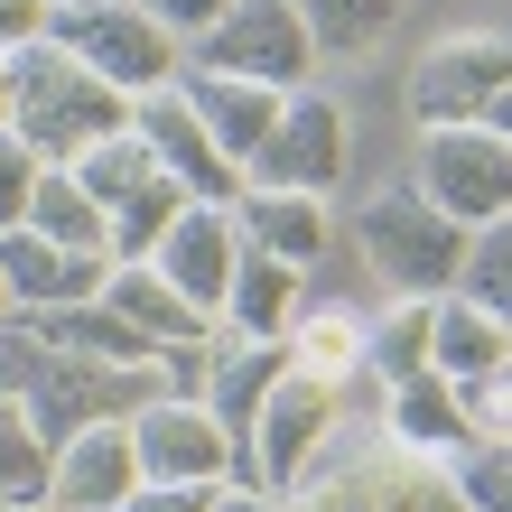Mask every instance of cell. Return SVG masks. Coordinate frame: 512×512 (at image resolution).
Instances as JSON below:
<instances>
[{"label": "cell", "instance_id": "cell-9", "mask_svg": "<svg viewBox=\"0 0 512 512\" xmlns=\"http://www.w3.org/2000/svg\"><path fill=\"white\" fill-rule=\"evenodd\" d=\"M512 94V38L494 28H447V38L410 66V122L447 131V122H485Z\"/></svg>", "mask_w": 512, "mask_h": 512}, {"label": "cell", "instance_id": "cell-30", "mask_svg": "<svg viewBox=\"0 0 512 512\" xmlns=\"http://www.w3.org/2000/svg\"><path fill=\"white\" fill-rule=\"evenodd\" d=\"M289 354H298L308 373H326V382L364 373V317H298V326H289Z\"/></svg>", "mask_w": 512, "mask_h": 512}, {"label": "cell", "instance_id": "cell-3", "mask_svg": "<svg viewBox=\"0 0 512 512\" xmlns=\"http://www.w3.org/2000/svg\"><path fill=\"white\" fill-rule=\"evenodd\" d=\"M10 131L38 149L47 168H75L94 140L131 131V94H122V84H103L84 56H66L56 38H28L10 56Z\"/></svg>", "mask_w": 512, "mask_h": 512}, {"label": "cell", "instance_id": "cell-15", "mask_svg": "<svg viewBox=\"0 0 512 512\" xmlns=\"http://www.w3.org/2000/svg\"><path fill=\"white\" fill-rule=\"evenodd\" d=\"M149 261H159V270H168V280H177V289L196 298L205 317H224V289H233V261H243V224H233V205H205V196H196L187 215L168 224V243L149 252Z\"/></svg>", "mask_w": 512, "mask_h": 512}, {"label": "cell", "instance_id": "cell-4", "mask_svg": "<svg viewBox=\"0 0 512 512\" xmlns=\"http://www.w3.org/2000/svg\"><path fill=\"white\" fill-rule=\"evenodd\" d=\"M47 38L66 56H84L103 84H122V94H159V84H177V66H187V38H177L149 0H56Z\"/></svg>", "mask_w": 512, "mask_h": 512}, {"label": "cell", "instance_id": "cell-24", "mask_svg": "<svg viewBox=\"0 0 512 512\" xmlns=\"http://www.w3.org/2000/svg\"><path fill=\"white\" fill-rule=\"evenodd\" d=\"M364 373L391 391L410 373H429V298H391V308L364 326Z\"/></svg>", "mask_w": 512, "mask_h": 512}, {"label": "cell", "instance_id": "cell-6", "mask_svg": "<svg viewBox=\"0 0 512 512\" xmlns=\"http://www.w3.org/2000/svg\"><path fill=\"white\" fill-rule=\"evenodd\" d=\"M345 429V382H326V373H308L289 354V373L270 382V401H261V419H252V447H243V485H270V494H289L298 475L317 466V447Z\"/></svg>", "mask_w": 512, "mask_h": 512}, {"label": "cell", "instance_id": "cell-26", "mask_svg": "<svg viewBox=\"0 0 512 512\" xmlns=\"http://www.w3.org/2000/svg\"><path fill=\"white\" fill-rule=\"evenodd\" d=\"M187 205H196V196H187V177H168V168H159L131 205H112V261H149V252L168 243V224L187 215Z\"/></svg>", "mask_w": 512, "mask_h": 512}, {"label": "cell", "instance_id": "cell-40", "mask_svg": "<svg viewBox=\"0 0 512 512\" xmlns=\"http://www.w3.org/2000/svg\"><path fill=\"white\" fill-rule=\"evenodd\" d=\"M10 317H19V298H10V280H0V326H10Z\"/></svg>", "mask_w": 512, "mask_h": 512}, {"label": "cell", "instance_id": "cell-34", "mask_svg": "<svg viewBox=\"0 0 512 512\" xmlns=\"http://www.w3.org/2000/svg\"><path fill=\"white\" fill-rule=\"evenodd\" d=\"M215 494L224 485H149V475H140V494L122 512H215Z\"/></svg>", "mask_w": 512, "mask_h": 512}, {"label": "cell", "instance_id": "cell-5", "mask_svg": "<svg viewBox=\"0 0 512 512\" xmlns=\"http://www.w3.org/2000/svg\"><path fill=\"white\" fill-rule=\"evenodd\" d=\"M364 261L382 270L391 298H447L466 280V224H447L419 187H373L364 196Z\"/></svg>", "mask_w": 512, "mask_h": 512}, {"label": "cell", "instance_id": "cell-11", "mask_svg": "<svg viewBox=\"0 0 512 512\" xmlns=\"http://www.w3.org/2000/svg\"><path fill=\"white\" fill-rule=\"evenodd\" d=\"M354 168V140H345V112L317 94V84H298V94L280 103V122H270V140L252 149V187H298V196H336Z\"/></svg>", "mask_w": 512, "mask_h": 512}, {"label": "cell", "instance_id": "cell-12", "mask_svg": "<svg viewBox=\"0 0 512 512\" xmlns=\"http://www.w3.org/2000/svg\"><path fill=\"white\" fill-rule=\"evenodd\" d=\"M131 131L159 149V168L187 177V196H205V205H233V196L252 187V177L215 149V131L196 122V103L177 94V84H159V94H131Z\"/></svg>", "mask_w": 512, "mask_h": 512}, {"label": "cell", "instance_id": "cell-27", "mask_svg": "<svg viewBox=\"0 0 512 512\" xmlns=\"http://www.w3.org/2000/svg\"><path fill=\"white\" fill-rule=\"evenodd\" d=\"M298 19H308L317 56H364L391 38V19H401V0H298Z\"/></svg>", "mask_w": 512, "mask_h": 512}, {"label": "cell", "instance_id": "cell-19", "mask_svg": "<svg viewBox=\"0 0 512 512\" xmlns=\"http://www.w3.org/2000/svg\"><path fill=\"white\" fill-rule=\"evenodd\" d=\"M308 317L298 308V261L243 243L233 261V289H224V336H252V345H289V326Z\"/></svg>", "mask_w": 512, "mask_h": 512}, {"label": "cell", "instance_id": "cell-23", "mask_svg": "<svg viewBox=\"0 0 512 512\" xmlns=\"http://www.w3.org/2000/svg\"><path fill=\"white\" fill-rule=\"evenodd\" d=\"M28 224H38L47 243H66V252L112 261V215L94 205V187H84L75 168H47V177H38V196H28Z\"/></svg>", "mask_w": 512, "mask_h": 512}, {"label": "cell", "instance_id": "cell-33", "mask_svg": "<svg viewBox=\"0 0 512 512\" xmlns=\"http://www.w3.org/2000/svg\"><path fill=\"white\" fill-rule=\"evenodd\" d=\"M38 177H47V159H38L19 131H0V233L28 224V196H38Z\"/></svg>", "mask_w": 512, "mask_h": 512}, {"label": "cell", "instance_id": "cell-41", "mask_svg": "<svg viewBox=\"0 0 512 512\" xmlns=\"http://www.w3.org/2000/svg\"><path fill=\"white\" fill-rule=\"evenodd\" d=\"M0 512H47V503H0Z\"/></svg>", "mask_w": 512, "mask_h": 512}, {"label": "cell", "instance_id": "cell-14", "mask_svg": "<svg viewBox=\"0 0 512 512\" xmlns=\"http://www.w3.org/2000/svg\"><path fill=\"white\" fill-rule=\"evenodd\" d=\"M103 308L122 317V326H140L159 354H177V345H215V336H224V317H205L159 261H112V270H103Z\"/></svg>", "mask_w": 512, "mask_h": 512}, {"label": "cell", "instance_id": "cell-2", "mask_svg": "<svg viewBox=\"0 0 512 512\" xmlns=\"http://www.w3.org/2000/svg\"><path fill=\"white\" fill-rule=\"evenodd\" d=\"M289 512H466V494L447 457L373 419V429H336L317 447V466L289 485Z\"/></svg>", "mask_w": 512, "mask_h": 512}, {"label": "cell", "instance_id": "cell-22", "mask_svg": "<svg viewBox=\"0 0 512 512\" xmlns=\"http://www.w3.org/2000/svg\"><path fill=\"white\" fill-rule=\"evenodd\" d=\"M382 429L410 438V447H429V457H457V447L475 438V429H466V401H457V382H447V373L391 382V391H382Z\"/></svg>", "mask_w": 512, "mask_h": 512}, {"label": "cell", "instance_id": "cell-1", "mask_svg": "<svg viewBox=\"0 0 512 512\" xmlns=\"http://www.w3.org/2000/svg\"><path fill=\"white\" fill-rule=\"evenodd\" d=\"M0 391H10L56 447H66L75 429H94V419H131L149 391H159V373L103 364V354H84V345H56L47 326L19 308L10 326H0Z\"/></svg>", "mask_w": 512, "mask_h": 512}, {"label": "cell", "instance_id": "cell-8", "mask_svg": "<svg viewBox=\"0 0 512 512\" xmlns=\"http://www.w3.org/2000/svg\"><path fill=\"white\" fill-rule=\"evenodd\" d=\"M187 66L252 75V84L298 94V84L317 75V38H308V19H298V0H233L205 38H187Z\"/></svg>", "mask_w": 512, "mask_h": 512}, {"label": "cell", "instance_id": "cell-20", "mask_svg": "<svg viewBox=\"0 0 512 512\" xmlns=\"http://www.w3.org/2000/svg\"><path fill=\"white\" fill-rule=\"evenodd\" d=\"M503 354H512V326L485 308V298H466V289L429 298V373H447V382H475V373H494Z\"/></svg>", "mask_w": 512, "mask_h": 512}, {"label": "cell", "instance_id": "cell-31", "mask_svg": "<svg viewBox=\"0 0 512 512\" xmlns=\"http://www.w3.org/2000/svg\"><path fill=\"white\" fill-rule=\"evenodd\" d=\"M447 466H457L466 512H512V438H466Z\"/></svg>", "mask_w": 512, "mask_h": 512}, {"label": "cell", "instance_id": "cell-28", "mask_svg": "<svg viewBox=\"0 0 512 512\" xmlns=\"http://www.w3.org/2000/svg\"><path fill=\"white\" fill-rule=\"evenodd\" d=\"M75 177L94 187V205L112 215V205H131V196L149 187V177H159V149H149L140 131H112V140H94V149L75 159Z\"/></svg>", "mask_w": 512, "mask_h": 512}, {"label": "cell", "instance_id": "cell-10", "mask_svg": "<svg viewBox=\"0 0 512 512\" xmlns=\"http://www.w3.org/2000/svg\"><path fill=\"white\" fill-rule=\"evenodd\" d=\"M131 447L149 485H233V438L205 410V391H149L131 410Z\"/></svg>", "mask_w": 512, "mask_h": 512}, {"label": "cell", "instance_id": "cell-35", "mask_svg": "<svg viewBox=\"0 0 512 512\" xmlns=\"http://www.w3.org/2000/svg\"><path fill=\"white\" fill-rule=\"evenodd\" d=\"M47 10L56 0H0V56H19L28 38H47Z\"/></svg>", "mask_w": 512, "mask_h": 512}, {"label": "cell", "instance_id": "cell-32", "mask_svg": "<svg viewBox=\"0 0 512 512\" xmlns=\"http://www.w3.org/2000/svg\"><path fill=\"white\" fill-rule=\"evenodd\" d=\"M457 401H466V429H475V438H512V354H503L494 373L457 382Z\"/></svg>", "mask_w": 512, "mask_h": 512}, {"label": "cell", "instance_id": "cell-21", "mask_svg": "<svg viewBox=\"0 0 512 512\" xmlns=\"http://www.w3.org/2000/svg\"><path fill=\"white\" fill-rule=\"evenodd\" d=\"M233 224H243V243L280 252L308 270L326 243H336V224H326V196H298V187H243L233 196Z\"/></svg>", "mask_w": 512, "mask_h": 512}, {"label": "cell", "instance_id": "cell-13", "mask_svg": "<svg viewBox=\"0 0 512 512\" xmlns=\"http://www.w3.org/2000/svg\"><path fill=\"white\" fill-rule=\"evenodd\" d=\"M140 494V447H131V419H94L56 447V475H47V512H122Z\"/></svg>", "mask_w": 512, "mask_h": 512}, {"label": "cell", "instance_id": "cell-37", "mask_svg": "<svg viewBox=\"0 0 512 512\" xmlns=\"http://www.w3.org/2000/svg\"><path fill=\"white\" fill-rule=\"evenodd\" d=\"M215 512H289V494H270V485H224Z\"/></svg>", "mask_w": 512, "mask_h": 512}, {"label": "cell", "instance_id": "cell-7", "mask_svg": "<svg viewBox=\"0 0 512 512\" xmlns=\"http://www.w3.org/2000/svg\"><path fill=\"white\" fill-rule=\"evenodd\" d=\"M410 187L438 205L447 224H494L512 215V140L494 122H447V131H419V168Z\"/></svg>", "mask_w": 512, "mask_h": 512}, {"label": "cell", "instance_id": "cell-38", "mask_svg": "<svg viewBox=\"0 0 512 512\" xmlns=\"http://www.w3.org/2000/svg\"><path fill=\"white\" fill-rule=\"evenodd\" d=\"M485 122H494V131H503V140H512V94H503V103H494V112H485Z\"/></svg>", "mask_w": 512, "mask_h": 512}, {"label": "cell", "instance_id": "cell-18", "mask_svg": "<svg viewBox=\"0 0 512 512\" xmlns=\"http://www.w3.org/2000/svg\"><path fill=\"white\" fill-rule=\"evenodd\" d=\"M289 373V345H252V336H215V354H205V410L224 419L233 438V475H243V447H252V419L270 401V382Z\"/></svg>", "mask_w": 512, "mask_h": 512}, {"label": "cell", "instance_id": "cell-25", "mask_svg": "<svg viewBox=\"0 0 512 512\" xmlns=\"http://www.w3.org/2000/svg\"><path fill=\"white\" fill-rule=\"evenodd\" d=\"M47 475H56V438L0 391V503H47Z\"/></svg>", "mask_w": 512, "mask_h": 512}, {"label": "cell", "instance_id": "cell-36", "mask_svg": "<svg viewBox=\"0 0 512 512\" xmlns=\"http://www.w3.org/2000/svg\"><path fill=\"white\" fill-rule=\"evenodd\" d=\"M149 10H159V19L177 28V38H205V28H215V19L233 10V0H149Z\"/></svg>", "mask_w": 512, "mask_h": 512}, {"label": "cell", "instance_id": "cell-17", "mask_svg": "<svg viewBox=\"0 0 512 512\" xmlns=\"http://www.w3.org/2000/svg\"><path fill=\"white\" fill-rule=\"evenodd\" d=\"M177 94L196 103V122L215 131V149L233 168H252V149L270 140V122H280V84H252V75H215V66H177Z\"/></svg>", "mask_w": 512, "mask_h": 512}, {"label": "cell", "instance_id": "cell-39", "mask_svg": "<svg viewBox=\"0 0 512 512\" xmlns=\"http://www.w3.org/2000/svg\"><path fill=\"white\" fill-rule=\"evenodd\" d=\"M0 131H10V56H0Z\"/></svg>", "mask_w": 512, "mask_h": 512}, {"label": "cell", "instance_id": "cell-29", "mask_svg": "<svg viewBox=\"0 0 512 512\" xmlns=\"http://www.w3.org/2000/svg\"><path fill=\"white\" fill-rule=\"evenodd\" d=\"M457 289L485 298V308L512 326V215H494V224L466 233V280H457Z\"/></svg>", "mask_w": 512, "mask_h": 512}, {"label": "cell", "instance_id": "cell-16", "mask_svg": "<svg viewBox=\"0 0 512 512\" xmlns=\"http://www.w3.org/2000/svg\"><path fill=\"white\" fill-rule=\"evenodd\" d=\"M103 270H112V261L47 243L38 224H10V233H0V280H10V298H19L28 317H38V308H84V298H103Z\"/></svg>", "mask_w": 512, "mask_h": 512}]
</instances>
